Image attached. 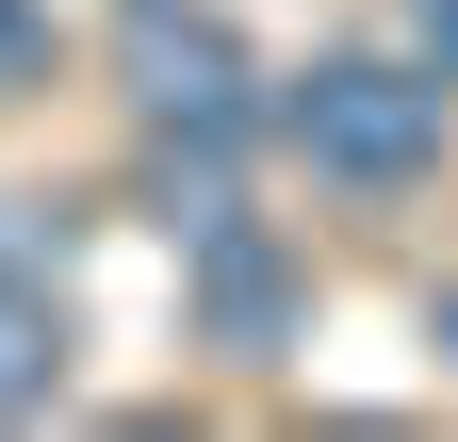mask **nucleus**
<instances>
[{
    "mask_svg": "<svg viewBox=\"0 0 458 442\" xmlns=\"http://www.w3.org/2000/svg\"><path fill=\"white\" fill-rule=\"evenodd\" d=\"M0 262H17V279H49V262H66V213H33V197H0Z\"/></svg>",
    "mask_w": 458,
    "mask_h": 442,
    "instance_id": "obj_6",
    "label": "nucleus"
},
{
    "mask_svg": "<svg viewBox=\"0 0 458 442\" xmlns=\"http://www.w3.org/2000/svg\"><path fill=\"white\" fill-rule=\"evenodd\" d=\"M393 49H410V66L458 98V0H393Z\"/></svg>",
    "mask_w": 458,
    "mask_h": 442,
    "instance_id": "obj_5",
    "label": "nucleus"
},
{
    "mask_svg": "<svg viewBox=\"0 0 458 442\" xmlns=\"http://www.w3.org/2000/svg\"><path fill=\"white\" fill-rule=\"evenodd\" d=\"M49 66V17H33V0H0V82H33Z\"/></svg>",
    "mask_w": 458,
    "mask_h": 442,
    "instance_id": "obj_7",
    "label": "nucleus"
},
{
    "mask_svg": "<svg viewBox=\"0 0 458 442\" xmlns=\"http://www.w3.org/2000/svg\"><path fill=\"white\" fill-rule=\"evenodd\" d=\"M49 394H66V295L0 262V426H17V410H49Z\"/></svg>",
    "mask_w": 458,
    "mask_h": 442,
    "instance_id": "obj_4",
    "label": "nucleus"
},
{
    "mask_svg": "<svg viewBox=\"0 0 458 442\" xmlns=\"http://www.w3.org/2000/svg\"><path fill=\"white\" fill-rule=\"evenodd\" d=\"M262 132L295 148L311 181H344V197H410V181H442V82L410 66V49H327V66H278Z\"/></svg>",
    "mask_w": 458,
    "mask_h": 442,
    "instance_id": "obj_1",
    "label": "nucleus"
},
{
    "mask_svg": "<svg viewBox=\"0 0 458 442\" xmlns=\"http://www.w3.org/2000/svg\"><path fill=\"white\" fill-rule=\"evenodd\" d=\"M114 82L148 148H262V66L213 0H114Z\"/></svg>",
    "mask_w": 458,
    "mask_h": 442,
    "instance_id": "obj_2",
    "label": "nucleus"
},
{
    "mask_svg": "<svg viewBox=\"0 0 458 442\" xmlns=\"http://www.w3.org/2000/svg\"><path fill=\"white\" fill-rule=\"evenodd\" d=\"M181 279H197V327H213L229 361H278V344H295V246H278L246 197H229L213 230H181Z\"/></svg>",
    "mask_w": 458,
    "mask_h": 442,
    "instance_id": "obj_3",
    "label": "nucleus"
}]
</instances>
